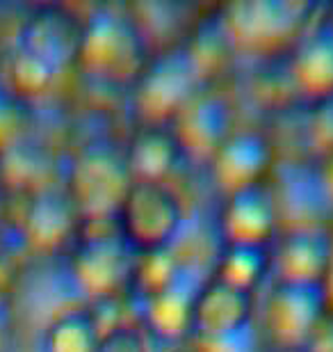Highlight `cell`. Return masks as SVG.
Listing matches in <instances>:
<instances>
[{
    "instance_id": "obj_1",
    "label": "cell",
    "mask_w": 333,
    "mask_h": 352,
    "mask_svg": "<svg viewBox=\"0 0 333 352\" xmlns=\"http://www.w3.org/2000/svg\"><path fill=\"white\" fill-rule=\"evenodd\" d=\"M146 41L133 14L98 7L84 19V39L78 65L103 82H135L146 65Z\"/></svg>"
},
{
    "instance_id": "obj_2",
    "label": "cell",
    "mask_w": 333,
    "mask_h": 352,
    "mask_svg": "<svg viewBox=\"0 0 333 352\" xmlns=\"http://www.w3.org/2000/svg\"><path fill=\"white\" fill-rule=\"evenodd\" d=\"M119 234L133 254L172 250L185 227V206L167 183L133 181L117 213Z\"/></svg>"
},
{
    "instance_id": "obj_3",
    "label": "cell",
    "mask_w": 333,
    "mask_h": 352,
    "mask_svg": "<svg viewBox=\"0 0 333 352\" xmlns=\"http://www.w3.org/2000/svg\"><path fill=\"white\" fill-rule=\"evenodd\" d=\"M201 76L185 46H169L146 60L133 82V110L137 119L153 126H169L199 94Z\"/></svg>"
},
{
    "instance_id": "obj_4",
    "label": "cell",
    "mask_w": 333,
    "mask_h": 352,
    "mask_svg": "<svg viewBox=\"0 0 333 352\" xmlns=\"http://www.w3.org/2000/svg\"><path fill=\"white\" fill-rule=\"evenodd\" d=\"M130 186L126 151L110 142H94L84 146L71 165L67 192L80 220L105 222L117 217Z\"/></svg>"
},
{
    "instance_id": "obj_5",
    "label": "cell",
    "mask_w": 333,
    "mask_h": 352,
    "mask_svg": "<svg viewBox=\"0 0 333 352\" xmlns=\"http://www.w3.org/2000/svg\"><path fill=\"white\" fill-rule=\"evenodd\" d=\"M313 5L290 0H251L222 10L226 32L236 51L269 55L297 39Z\"/></svg>"
},
{
    "instance_id": "obj_6",
    "label": "cell",
    "mask_w": 333,
    "mask_h": 352,
    "mask_svg": "<svg viewBox=\"0 0 333 352\" xmlns=\"http://www.w3.org/2000/svg\"><path fill=\"white\" fill-rule=\"evenodd\" d=\"M84 19L69 5L39 3L23 14L16 48L62 74L80 60Z\"/></svg>"
},
{
    "instance_id": "obj_7",
    "label": "cell",
    "mask_w": 333,
    "mask_h": 352,
    "mask_svg": "<svg viewBox=\"0 0 333 352\" xmlns=\"http://www.w3.org/2000/svg\"><path fill=\"white\" fill-rule=\"evenodd\" d=\"M133 252L117 231L96 229L78 241L69 258V277L76 291L89 300L112 298L133 272Z\"/></svg>"
},
{
    "instance_id": "obj_8",
    "label": "cell",
    "mask_w": 333,
    "mask_h": 352,
    "mask_svg": "<svg viewBox=\"0 0 333 352\" xmlns=\"http://www.w3.org/2000/svg\"><path fill=\"white\" fill-rule=\"evenodd\" d=\"M279 224L283 231L320 229L333 220V199L324 181L322 165L295 160L279 167L272 188Z\"/></svg>"
},
{
    "instance_id": "obj_9",
    "label": "cell",
    "mask_w": 333,
    "mask_h": 352,
    "mask_svg": "<svg viewBox=\"0 0 333 352\" xmlns=\"http://www.w3.org/2000/svg\"><path fill=\"white\" fill-rule=\"evenodd\" d=\"M253 300L249 291L222 279L201 286L192 311V332L208 348H222L251 334Z\"/></svg>"
},
{
    "instance_id": "obj_10",
    "label": "cell",
    "mask_w": 333,
    "mask_h": 352,
    "mask_svg": "<svg viewBox=\"0 0 333 352\" xmlns=\"http://www.w3.org/2000/svg\"><path fill=\"white\" fill-rule=\"evenodd\" d=\"M327 311L322 284L276 281L267 298L265 320L276 346H306Z\"/></svg>"
},
{
    "instance_id": "obj_11",
    "label": "cell",
    "mask_w": 333,
    "mask_h": 352,
    "mask_svg": "<svg viewBox=\"0 0 333 352\" xmlns=\"http://www.w3.org/2000/svg\"><path fill=\"white\" fill-rule=\"evenodd\" d=\"M233 105L215 91H199L179 117L172 131L179 140L183 156L192 160H212L224 142L233 135Z\"/></svg>"
},
{
    "instance_id": "obj_12",
    "label": "cell",
    "mask_w": 333,
    "mask_h": 352,
    "mask_svg": "<svg viewBox=\"0 0 333 352\" xmlns=\"http://www.w3.org/2000/svg\"><path fill=\"white\" fill-rule=\"evenodd\" d=\"M205 279L194 265L181 263L167 284L144 300L146 329L162 343H181L192 332V311Z\"/></svg>"
},
{
    "instance_id": "obj_13",
    "label": "cell",
    "mask_w": 333,
    "mask_h": 352,
    "mask_svg": "<svg viewBox=\"0 0 333 352\" xmlns=\"http://www.w3.org/2000/svg\"><path fill=\"white\" fill-rule=\"evenodd\" d=\"M279 229L276 199L272 186L265 181L229 195L222 210V236L226 245L269 248Z\"/></svg>"
},
{
    "instance_id": "obj_14",
    "label": "cell",
    "mask_w": 333,
    "mask_h": 352,
    "mask_svg": "<svg viewBox=\"0 0 333 352\" xmlns=\"http://www.w3.org/2000/svg\"><path fill=\"white\" fill-rule=\"evenodd\" d=\"M333 263V231L292 229L283 231L274 256L276 281L290 284H324Z\"/></svg>"
},
{
    "instance_id": "obj_15",
    "label": "cell",
    "mask_w": 333,
    "mask_h": 352,
    "mask_svg": "<svg viewBox=\"0 0 333 352\" xmlns=\"http://www.w3.org/2000/svg\"><path fill=\"white\" fill-rule=\"evenodd\" d=\"M210 163L217 186L229 197L238 190L265 181V174L272 165V144L263 133L233 131V135L226 140Z\"/></svg>"
},
{
    "instance_id": "obj_16",
    "label": "cell",
    "mask_w": 333,
    "mask_h": 352,
    "mask_svg": "<svg viewBox=\"0 0 333 352\" xmlns=\"http://www.w3.org/2000/svg\"><path fill=\"white\" fill-rule=\"evenodd\" d=\"M78 222H80V213L71 201L69 192L51 186L32 195L25 204L21 229L34 250L53 252L60 250L69 238H73Z\"/></svg>"
},
{
    "instance_id": "obj_17",
    "label": "cell",
    "mask_w": 333,
    "mask_h": 352,
    "mask_svg": "<svg viewBox=\"0 0 333 352\" xmlns=\"http://www.w3.org/2000/svg\"><path fill=\"white\" fill-rule=\"evenodd\" d=\"M183 149L172 126L144 124L133 135L126 149V163H128L133 181L165 183L167 176L174 174L179 167Z\"/></svg>"
},
{
    "instance_id": "obj_18",
    "label": "cell",
    "mask_w": 333,
    "mask_h": 352,
    "mask_svg": "<svg viewBox=\"0 0 333 352\" xmlns=\"http://www.w3.org/2000/svg\"><path fill=\"white\" fill-rule=\"evenodd\" d=\"M290 74L295 87L315 101L333 94V23H324L301 39Z\"/></svg>"
},
{
    "instance_id": "obj_19",
    "label": "cell",
    "mask_w": 333,
    "mask_h": 352,
    "mask_svg": "<svg viewBox=\"0 0 333 352\" xmlns=\"http://www.w3.org/2000/svg\"><path fill=\"white\" fill-rule=\"evenodd\" d=\"M48 174H51V158L37 144L12 142L0 153V181L12 192H27L32 197L51 188L46 183Z\"/></svg>"
},
{
    "instance_id": "obj_20",
    "label": "cell",
    "mask_w": 333,
    "mask_h": 352,
    "mask_svg": "<svg viewBox=\"0 0 333 352\" xmlns=\"http://www.w3.org/2000/svg\"><path fill=\"white\" fill-rule=\"evenodd\" d=\"M103 325L89 309H69L48 322L41 352H96Z\"/></svg>"
},
{
    "instance_id": "obj_21",
    "label": "cell",
    "mask_w": 333,
    "mask_h": 352,
    "mask_svg": "<svg viewBox=\"0 0 333 352\" xmlns=\"http://www.w3.org/2000/svg\"><path fill=\"white\" fill-rule=\"evenodd\" d=\"M185 48L190 51V55H192V62L201 76V80L222 72L226 67V62H229V53L236 51L229 32H226L222 10L208 19H203L201 23L194 28L192 39L187 41Z\"/></svg>"
},
{
    "instance_id": "obj_22",
    "label": "cell",
    "mask_w": 333,
    "mask_h": 352,
    "mask_svg": "<svg viewBox=\"0 0 333 352\" xmlns=\"http://www.w3.org/2000/svg\"><path fill=\"white\" fill-rule=\"evenodd\" d=\"M269 265H272L269 248H258V245H226L222 256H219L215 277L251 293L260 284V279L267 274Z\"/></svg>"
},
{
    "instance_id": "obj_23",
    "label": "cell",
    "mask_w": 333,
    "mask_h": 352,
    "mask_svg": "<svg viewBox=\"0 0 333 352\" xmlns=\"http://www.w3.org/2000/svg\"><path fill=\"white\" fill-rule=\"evenodd\" d=\"M0 78L21 101V98H37L46 94L53 87L55 78H58V72H53L51 67L41 65L39 60L14 48V51L5 53L3 76Z\"/></svg>"
},
{
    "instance_id": "obj_24",
    "label": "cell",
    "mask_w": 333,
    "mask_h": 352,
    "mask_svg": "<svg viewBox=\"0 0 333 352\" xmlns=\"http://www.w3.org/2000/svg\"><path fill=\"white\" fill-rule=\"evenodd\" d=\"M96 352H151V348L144 329L128 322H115L103 329Z\"/></svg>"
},
{
    "instance_id": "obj_25",
    "label": "cell",
    "mask_w": 333,
    "mask_h": 352,
    "mask_svg": "<svg viewBox=\"0 0 333 352\" xmlns=\"http://www.w3.org/2000/svg\"><path fill=\"white\" fill-rule=\"evenodd\" d=\"M308 140L320 156H329L333 151V94L315 103L308 122Z\"/></svg>"
},
{
    "instance_id": "obj_26",
    "label": "cell",
    "mask_w": 333,
    "mask_h": 352,
    "mask_svg": "<svg viewBox=\"0 0 333 352\" xmlns=\"http://www.w3.org/2000/svg\"><path fill=\"white\" fill-rule=\"evenodd\" d=\"M19 124V98L0 78V133H12Z\"/></svg>"
},
{
    "instance_id": "obj_27",
    "label": "cell",
    "mask_w": 333,
    "mask_h": 352,
    "mask_svg": "<svg viewBox=\"0 0 333 352\" xmlns=\"http://www.w3.org/2000/svg\"><path fill=\"white\" fill-rule=\"evenodd\" d=\"M322 174H324V181H327V188L331 192V199H333V151L329 156H324V163H322Z\"/></svg>"
},
{
    "instance_id": "obj_28",
    "label": "cell",
    "mask_w": 333,
    "mask_h": 352,
    "mask_svg": "<svg viewBox=\"0 0 333 352\" xmlns=\"http://www.w3.org/2000/svg\"><path fill=\"white\" fill-rule=\"evenodd\" d=\"M169 352H212L208 346H203V343H179V346H174Z\"/></svg>"
},
{
    "instance_id": "obj_29",
    "label": "cell",
    "mask_w": 333,
    "mask_h": 352,
    "mask_svg": "<svg viewBox=\"0 0 333 352\" xmlns=\"http://www.w3.org/2000/svg\"><path fill=\"white\" fill-rule=\"evenodd\" d=\"M322 286H324V295H327V309H333V263H331V270Z\"/></svg>"
},
{
    "instance_id": "obj_30",
    "label": "cell",
    "mask_w": 333,
    "mask_h": 352,
    "mask_svg": "<svg viewBox=\"0 0 333 352\" xmlns=\"http://www.w3.org/2000/svg\"><path fill=\"white\" fill-rule=\"evenodd\" d=\"M269 352H315V350H310L308 346H276Z\"/></svg>"
}]
</instances>
